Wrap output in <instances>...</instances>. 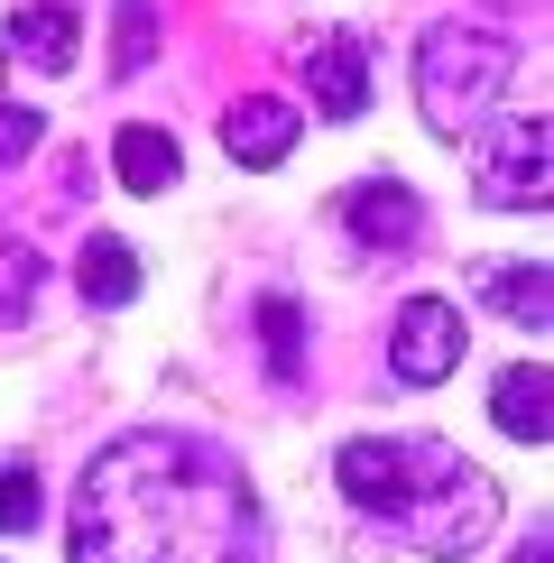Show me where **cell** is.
<instances>
[{
	"mask_svg": "<svg viewBox=\"0 0 554 563\" xmlns=\"http://www.w3.org/2000/svg\"><path fill=\"white\" fill-rule=\"evenodd\" d=\"M75 563H259L268 527L231 453L195 434H121L65 508Z\"/></svg>",
	"mask_w": 554,
	"mask_h": 563,
	"instance_id": "obj_1",
	"label": "cell"
},
{
	"mask_svg": "<svg viewBox=\"0 0 554 563\" xmlns=\"http://www.w3.org/2000/svg\"><path fill=\"white\" fill-rule=\"evenodd\" d=\"M333 481L361 518H388V527L425 536V554H472L499 527V489L434 434L425 443L416 434H361V443H342Z\"/></svg>",
	"mask_w": 554,
	"mask_h": 563,
	"instance_id": "obj_2",
	"label": "cell"
},
{
	"mask_svg": "<svg viewBox=\"0 0 554 563\" xmlns=\"http://www.w3.org/2000/svg\"><path fill=\"white\" fill-rule=\"evenodd\" d=\"M508 37L499 29H462V19H444V29L416 37V111L434 121V139H472L480 121L499 111L508 92Z\"/></svg>",
	"mask_w": 554,
	"mask_h": 563,
	"instance_id": "obj_3",
	"label": "cell"
},
{
	"mask_svg": "<svg viewBox=\"0 0 554 563\" xmlns=\"http://www.w3.org/2000/svg\"><path fill=\"white\" fill-rule=\"evenodd\" d=\"M554 176H545V111H518L490 139V167H480V203H508V213H545Z\"/></svg>",
	"mask_w": 554,
	"mask_h": 563,
	"instance_id": "obj_4",
	"label": "cell"
},
{
	"mask_svg": "<svg viewBox=\"0 0 554 563\" xmlns=\"http://www.w3.org/2000/svg\"><path fill=\"white\" fill-rule=\"evenodd\" d=\"M388 369H398L407 388H444L462 369V314L444 296H416L398 305V333H388Z\"/></svg>",
	"mask_w": 554,
	"mask_h": 563,
	"instance_id": "obj_5",
	"label": "cell"
},
{
	"mask_svg": "<svg viewBox=\"0 0 554 563\" xmlns=\"http://www.w3.org/2000/svg\"><path fill=\"white\" fill-rule=\"evenodd\" d=\"M342 222H352L361 250H407L416 231H425V203H416L398 176H369V185H352V195H342Z\"/></svg>",
	"mask_w": 554,
	"mask_h": 563,
	"instance_id": "obj_6",
	"label": "cell"
},
{
	"mask_svg": "<svg viewBox=\"0 0 554 563\" xmlns=\"http://www.w3.org/2000/svg\"><path fill=\"white\" fill-rule=\"evenodd\" d=\"M296 102H277V92H250V102H231L222 111V148L241 157V167H277V157L296 148Z\"/></svg>",
	"mask_w": 554,
	"mask_h": 563,
	"instance_id": "obj_7",
	"label": "cell"
},
{
	"mask_svg": "<svg viewBox=\"0 0 554 563\" xmlns=\"http://www.w3.org/2000/svg\"><path fill=\"white\" fill-rule=\"evenodd\" d=\"M306 84H314L323 121H361V111H369V56H361L352 37H323L314 65H306Z\"/></svg>",
	"mask_w": 554,
	"mask_h": 563,
	"instance_id": "obj_8",
	"label": "cell"
},
{
	"mask_svg": "<svg viewBox=\"0 0 554 563\" xmlns=\"http://www.w3.org/2000/svg\"><path fill=\"white\" fill-rule=\"evenodd\" d=\"M480 296L499 305L518 333H545L554 323V277H545V260H508V268H480Z\"/></svg>",
	"mask_w": 554,
	"mask_h": 563,
	"instance_id": "obj_9",
	"label": "cell"
},
{
	"mask_svg": "<svg viewBox=\"0 0 554 563\" xmlns=\"http://www.w3.org/2000/svg\"><path fill=\"white\" fill-rule=\"evenodd\" d=\"M10 56L37 65V75H65V65H75V10H65V0L19 10V19H10Z\"/></svg>",
	"mask_w": 554,
	"mask_h": 563,
	"instance_id": "obj_10",
	"label": "cell"
},
{
	"mask_svg": "<svg viewBox=\"0 0 554 563\" xmlns=\"http://www.w3.org/2000/svg\"><path fill=\"white\" fill-rule=\"evenodd\" d=\"M111 167H121L130 195H167V185H176V139L148 130V121H130L121 139H111Z\"/></svg>",
	"mask_w": 554,
	"mask_h": 563,
	"instance_id": "obj_11",
	"label": "cell"
},
{
	"mask_svg": "<svg viewBox=\"0 0 554 563\" xmlns=\"http://www.w3.org/2000/svg\"><path fill=\"white\" fill-rule=\"evenodd\" d=\"M490 416H499V434L545 443V369H536V361L499 369V379H490Z\"/></svg>",
	"mask_w": 554,
	"mask_h": 563,
	"instance_id": "obj_12",
	"label": "cell"
},
{
	"mask_svg": "<svg viewBox=\"0 0 554 563\" xmlns=\"http://www.w3.org/2000/svg\"><path fill=\"white\" fill-rule=\"evenodd\" d=\"M75 287H84V305H130L138 296V260H130V241H84V260H75Z\"/></svg>",
	"mask_w": 554,
	"mask_h": 563,
	"instance_id": "obj_13",
	"label": "cell"
},
{
	"mask_svg": "<svg viewBox=\"0 0 554 563\" xmlns=\"http://www.w3.org/2000/svg\"><path fill=\"white\" fill-rule=\"evenodd\" d=\"M259 351H268L277 379H306V314H296L287 296H268V305H259Z\"/></svg>",
	"mask_w": 554,
	"mask_h": 563,
	"instance_id": "obj_14",
	"label": "cell"
},
{
	"mask_svg": "<svg viewBox=\"0 0 554 563\" xmlns=\"http://www.w3.org/2000/svg\"><path fill=\"white\" fill-rule=\"evenodd\" d=\"M157 56V0H121V37H111V65L138 75V65Z\"/></svg>",
	"mask_w": 554,
	"mask_h": 563,
	"instance_id": "obj_15",
	"label": "cell"
},
{
	"mask_svg": "<svg viewBox=\"0 0 554 563\" xmlns=\"http://www.w3.org/2000/svg\"><path fill=\"white\" fill-rule=\"evenodd\" d=\"M46 518V489H37V472H0V536H29Z\"/></svg>",
	"mask_w": 554,
	"mask_h": 563,
	"instance_id": "obj_16",
	"label": "cell"
},
{
	"mask_svg": "<svg viewBox=\"0 0 554 563\" xmlns=\"http://www.w3.org/2000/svg\"><path fill=\"white\" fill-rule=\"evenodd\" d=\"M29 287H37V250H0V323L29 314Z\"/></svg>",
	"mask_w": 554,
	"mask_h": 563,
	"instance_id": "obj_17",
	"label": "cell"
},
{
	"mask_svg": "<svg viewBox=\"0 0 554 563\" xmlns=\"http://www.w3.org/2000/svg\"><path fill=\"white\" fill-rule=\"evenodd\" d=\"M37 130H46L37 111H19V102H0V167H19V157L37 148Z\"/></svg>",
	"mask_w": 554,
	"mask_h": 563,
	"instance_id": "obj_18",
	"label": "cell"
},
{
	"mask_svg": "<svg viewBox=\"0 0 554 563\" xmlns=\"http://www.w3.org/2000/svg\"><path fill=\"white\" fill-rule=\"evenodd\" d=\"M518 563H554V554H545V536H527V545H518Z\"/></svg>",
	"mask_w": 554,
	"mask_h": 563,
	"instance_id": "obj_19",
	"label": "cell"
},
{
	"mask_svg": "<svg viewBox=\"0 0 554 563\" xmlns=\"http://www.w3.org/2000/svg\"><path fill=\"white\" fill-rule=\"evenodd\" d=\"M0 65H10V46H0Z\"/></svg>",
	"mask_w": 554,
	"mask_h": 563,
	"instance_id": "obj_20",
	"label": "cell"
}]
</instances>
